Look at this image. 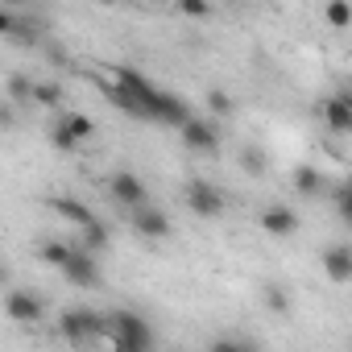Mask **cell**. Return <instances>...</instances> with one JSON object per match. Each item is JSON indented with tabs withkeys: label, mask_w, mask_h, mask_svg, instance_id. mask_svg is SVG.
<instances>
[{
	"label": "cell",
	"mask_w": 352,
	"mask_h": 352,
	"mask_svg": "<svg viewBox=\"0 0 352 352\" xmlns=\"http://www.w3.org/2000/svg\"><path fill=\"white\" fill-rule=\"evenodd\" d=\"M104 96L133 120H145V124H170V129H183L195 112L183 96H174L166 87H157L153 79H145L141 71H116L108 83H100Z\"/></svg>",
	"instance_id": "1"
},
{
	"label": "cell",
	"mask_w": 352,
	"mask_h": 352,
	"mask_svg": "<svg viewBox=\"0 0 352 352\" xmlns=\"http://www.w3.org/2000/svg\"><path fill=\"white\" fill-rule=\"evenodd\" d=\"M104 340L116 344V348H124V352H145V348H153V336H149L145 319L133 315V311H112V315H108V336H104Z\"/></svg>",
	"instance_id": "2"
},
{
	"label": "cell",
	"mask_w": 352,
	"mask_h": 352,
	"mask_svg": "<svg viewBox=\"0 0 352 352\" xmlns=\"http://www.w3.org/2000/svg\"><path fill=\"white\" fill-rule=\"evenodd\" d=\"M58 331H63V340H67V344L104 340V336H108V315L75 307V311H63V319H58Z\"/></svg>",
	"instance_id": "3"
},
{
	"label": "cell",
	"mask_w": 352,
	"mask_h": 352,
	"mask_svg": "<svg viewBox=\"0 0 352 352\" xmlns=\"http://www.w3.org/2000/svg\"><path fill=\"white\" fill-rule=\"evenodd\" d=\"M58 270H63V278H67L71 286H83V290H91V286H100V282H104L96 253H91V249H83V245H75Z\"/></svg>",
	"instance_id": "4"
},
{
	"label": "cell",
	"mask_w": 352,
	"mask_h": 352,
	"mask_svg": "<svg viewBox=\"0 0 352 352\" xmlns=\"http://www.w3.org/2000/svg\"><path fill=\"white\" fill-rule=\"evenodd\" d=\"M183 199H187V208H191L199 220H216V216L224 212V195H220V187L208 183V179H191L187 191H183Z\"/></svg>",
	"instance_id": "5"
},
{
	"label": "cell",
	"mask_w": 352,
	"mask_h": 352,
	"mask_svg": "<svg viewBox=\"0 0 352 352\" xmlns=\"http://www.w3.org/2000/svg\"><path fill=\"white\" fill-rule=\"evenodd\" d=\"M179 137H183V145H187L191 153H204V157H212V153L220 149V129H216L212 120H199V116H191V120L179 129Z\"/></svg>",
	"instance_id": "6"
},
{
	"label": "cell",
	"mask_w": 352,
	"mask_h": 352,
	"mask_svg": "<svg viewBox=\"0 0 352 352\" xmlns=\"http://www.w3.org/2000/svg\"><path fill=\"white\" fill-rule=\"evenodd\" d=\"M319 116H323L327 133L348 137V133H352V91H336V96H327L323 108H319Z\"/></svg>",
	"instance_id": "7"
},
{
	"label": "cell",
	"mask_w": 352,
	"mask_h": 352,
	"mask_svg": "<svg viewBox=\"0 0 352 352\" xmlns=\"http://www.w3.org/2000/svg\"><path fill=\"white\" fill-rule=\"evenodd\" d=\"M108 195L120 204V208H145V183L137 179V174L133 170H116L112 174V179H108Z\"/></svg>",
	"instance_id": "8"
},
{
	"label": "cell",
	"mask_w": 352,
	"mask_h": 352,
	"mask_svg": "<svg viewBox=\"0 0 352 352\" xmlns=\"http://www.w3.org/2000/svg\"><path fill=\"white\" fill-rule=\"evenodd\" d=\"M129 216H133L129 224H133V228H137V236H145V241H166V236L174 232V228H170V220H166L162 212H153V208H133Z\"/></svg>",
	"instance_id": "9"
},
{
	"label": "cell",
	"mask_w": 352,
	"mask_h": 352,
	"mask_svg": "<svg viewBox=\"0 0 352 352\" xmlns=\"http://www.w3.org/2000/svg\"><path fill=\"white\" fill-rule=\"evenodd\" d=\"M5 315H9L13 323H38V319H42V298H34L30 290H9Z\"/></svg>",
	"instance_id": "10"
},
{
	"label": "cell",
	"mask_w": 352,
	"mask_h": 352,
	"mask_svg": "<svg viewBox=\"0 0 352 352\" xmlns=\"http://www.w3.org/2000/svg\"><path fill=\"white\" fill-rule=\"evenodd\" d=\"M257 220H261V228H265L270 236H294V232H298V216H294L290 208H282V204L265 208Z\"/></svg>",
	"instance_id": "11"
},
{
	"label": "cell",
	"mask_w": 352,
	"mask_h": 352,
	"mask_svg": "<svg viewBox=\"0 0 352 352\" xmlns=\"http://www.w3.org/2000/svg\"><path fill=\"white\" fill-rule=\"evenodd\" d=\"M323 274H327L336 286L352 282V249H344V245H331V249H323Z\"/></svg>",
	"instance_id": "12"
},
{
	"label": "cell",
	"mask_w": 352,
	"mask_h": 352,
	"mask_svg": "<svg viewBox=\"0 0 352 352\" xmlns=\"http://www.w3.org/2000/svg\"><path fill=\"white\" fill-rule=\"evenodd\" d=\"M0 34H5L9 42H38V30H34V21H25V17H17V9H0Z\"/></svg>",
	"instance_id": "13"
},
{
	"label": "cell",
	"mask_w": 352,
	"mask_h": 352,
	"mask_svg": "<svg viewBox=\"0 0 352 352\" xmlns=\"http://www.w3.org/2000/svg\"><path fill=\"white\" fill-rule=\"evenodd\" d=\"M58 120H63V124H67V129H71V133H75L79 141H87V137H96V120H91L87 112H75V108H63V112H58Z\"/></svg>",
	"instance_id": "14"
},
{
	"label": "cell",
	"mask_w": 352,
	"mask_h": 352,
	"mask_svg": "<svg viewBox=\"0 0 352 352\" xmlns=\"http://www.w3.org/2000/svg\"><path fill=\"white\" fill-rule=\"evenodd\" d=\"M54 212H58L63 220H71L75 228H83V224H91V220H96V212H91L87 204H79V199H58V204H54Z\"/></svg>",
	"instance_id": "15"
},
{
	"label": "cell",
	"mask_w": 352,
	"mask_h": 352,
	"mask_svg": "<svg viewBox=\"0 0 352 352\" xmlns=\"http://www.w3.org/2000/svg\"><path fill=\"white\" fill-rule=\"evenodd\" d=\"M108 241H112V236H108V228H104L100 220H91V224H83V228H79V245H83V249H91V253H104V249H108Z\"/></svg>",
	"instance_id": "16"
},
{
	"label": "cell",
	"mask_w": 352,
	"mask_h": 352,
	"mask_svg": "<svg viewBox=\"0 0 352 352\" xmlns=\"http://www.w3.org/2000/svg\"><path fill=\"white\" fill-rule=\"evenodd\" d=\"M294 187H298V195H319L323 191V174L315 166H298L294 170Z\"/></svg>",
	"instance_id": "17"
},
{
	"label": "cell",
	"mask_w": 352,
	"mask_h": 352,
	"mask_svg": "<svg viewBox=\"0 0 352 352\" xmlns=\"http://www.w3.org/2000/svg\"><path fill=\"white\" fill-rule=\"evenodd\" d=\"M323 17H327L331 30H348V25H352V5H348V0H327Z\"/></svg>",
	"instance_id": "18"
},
{
	"label": "cell",
	"mask_w": 352,
	"mask_h": 352,
	"mask_svg": "<svg viewBox=\"0 0 352 352\" xmlns=\"http://www.w3.org/2000/svg\"><path fill=\"white\" fill-rule=\"evenodd\" d=\"M34 104L38 108H63V87L58 83H34Z\"/></svg>",
	"instance_id": "19"
},
{
	"label": "cell",
	"mask_w": 352,
	"mask_h": 352,
	"mask_svg": "<svg viewBox=\"0 0 352 352\" xmlns=\"http://www.w3.org/2000/svg\"><path fill=\"white\" fill-rule=\"evenodd\" d=\"M50 141H54V149H58V153H75V149H79V137H75V133H71L63 120H54V129H50Z\"/></svg>",
	"instance_id": "20"
},
{
	"label": "cell",
	"mask_w": 352,
	"mask_h": 352,
	"mask_svg": "<svg viewBox=\"0 0 352 352\" xmlns=\"http://www.w3.org/2000/svg\"><path fill=\"white\" fill-rule=\"evenodd\" d=\"M208 108H212L216 116H232V112H236V100H232L228 91H220V87H212V91H208Z\"/></svg>",
	"instance_id": "21"
},
{
	"label": "cell",
	"mask_w": 352,
	"mask_h": 352,
	"mask_svg": "<svg viewBox=\"0 0 352 352\" xmlns=\"http://www.w3.org/2000/svg\"><path fill=\"white\" fill-rule=\"evenodd\" d=\"M71 249H75V245H63V241H46L38 253H42V261H46V265H54V270H58V265L67 261V253H71Z\"/></svg>",
	"instance_id": "22"
},
{
	"label": "cell",
	"mask_w": 352,
	"mask_h": 352,
	"mask_svg": "<svg viewBox=\"0 0 352 352\" xmlns=\"http://www.w3.org/2000/svg\"><path fill=\"white\" fill-rule=\"evenodd\" d=\"M265 307H270L274 315H286V311H290V298H286V290H282V286H265Z\"/></svg>",
	"instance_id": "23"
},
{
	"label": "cell",
	"mask_w": 352,
	"mask_h": 352,
	"mask_svg": "<svg viewBox=\"0 0 352 352\" xmlns=\"http://www.w3.org/2000/svg\"><path fill=\"white\" fill-rule=\"evenodd\" d=\"M241 166L253 174V179H261V174H265V157H261V149H241Z\"/></svg>",
	"instance_id": "24"
},
{
	"label": "cell",
	"mask_w": 352,
	"mask_h": 352,
	"mask_svg": "<svg viewBox=\"0 0 352 352\" xmlns=\"http://www.w3.org/2000/svg\"><path fill=\"white\" fill-rule=\"evenodd\" d=\"M336 212H340V216L352 212V174H348L344 183H336Z\"/></svg>",
	"instance_id": "25"
},
{
	"label": "cell",
	"mask_w": 352,
	"mask_h": 352,
	"mask_svg": "<svg viewBox=\"0 0 352 352\" xmlns=\"http://www.w3.org/2000/svg\"><path fill=\"white\" fill-rule=\"evenodd\" d=\"M179 13L191 17V21H204V17H212V5H208V0H183Z\"/></svg>",
	"instance_id": "26"
},
{
	"label": "cell",
	"mask_w": 352,
	"mask_h": 352,
	"mask_svg": "<svg viewBox=\"0 0 352 352\" xmlns=\"http://www.w3.org/2000/svg\"><path fill=\"white\" fill-rule=\"evenodd\" d=\"M5 9H25V5H34V0H0Z\"/></svg>",
	"instance_id": "27"
},
{
	"label": "cell",
	"mask_w": 352,
	"mask_h": 352,
	"mask_svg": "<svg viewBox=\"0 0 352 352\" xmlns=\"http://www.w3.org/2000/svg\"><path fill=\"white\" fill-rule=\"evenodd\" d=\"M340 220H344V224H348V228H352V212H348V216H340Z\"/></svg>",
	"instance_id": "28"
},
{
	"label": "cell",
	"mask_w": 352,
	"mask_h": 352,
	"mask_svg": "<svg viewBox=\"0 0 352 352\" xmlns=\"http://www.w3.org/2000/svg\"><path fill=\"white\" fill-rule=\"evenodd\" d=\"M149 5H162V0H149Z\"/></svg>",
	"instance_id": "29"
},
{
	"label": "cell",
	"mask_w": 352,
	"mask_h": 352,
	"mask_svg": "<svg viewBox=\"0 0 352 352\" xmlns=\"http://www.w3.org/2000/svg\"><path fill=\"white\" fill-rule=\"evenodd\" d=\"M100 5H112V0H100Z\"/></svg>",
	"instance_id": "30"
}]
</instances>
